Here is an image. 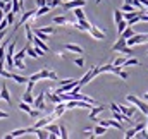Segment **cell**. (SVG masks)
I'll return each mask as SVG.
<instances>
[{
  "label": "cell",
  "instance_id": "obj_17",
  "mask_svg": "<svg viewBox=\"0 0 148 139\" xmlns=\"http://www.w3.org/2000/svg\"><path fill=\"white\" fill-rule=\"evenodd\" d=\"M122 46H126V40L119 36V40H117V41H115V45L112 46V52H119V50H121Z\"/></svg>",
  "mask_w": 148,
  "mask_h": 139
},
{
  "label": "cell",
  "instance_id": "obj_25",
  "mask_svg": "<svg viewBox=\"0 0 148 139\" xmlns=\"http://www.w3.org/2000/svg\"><path fill=\"white\" fill-rule=\"evenodd\" d=\"M105 132H107V127H103V125H100V124H98V125L95 127V131H93L95 136H103Z\"/></svg>",
  "mask_w": 148,
  "mask_h": 139
},
{
  "label": "cell",
  "instance_id": "obj_31",
  "mask_svg": "<svg viewBox=\"0 0 148 139\" xmlns=\"http://www.w3.org/2000/svg\"><path fill=\"white\" fill-rule=\"evenodd\" d=\"M119 21H122V12L119 9H114V22L117 24Z\"/></svg>",
  "mask_w": 148,
  "mask_h": 139
},
{
  "label": "cell",
  "instance_id": "obj_28",
  "mask_svg": "<svg viewBox=\"0 0 148 139\" xmlns=\"http://www.w3.org/2000/svg\"><path fill=\"white\" fill-rule=\"evenodd\" d=\"M74 10V17L79 21V19H84V12H83V9L81 7H76V9H73Z\"/></svg>",
  "mask_w": 148,
  "mask_h": 139
},
{
  "label": "cell",
  "instance_id": "obj_23",
  "mask_svg": "<svg viewBox=\"0 0 148 139\" xmlns=\"http://www.w3.org/2000/svg\"><path fill=\"white\" fill-rule=\"evenodd\" d=\"M12 79H14L17 84H28V77H24V76H17V74H12Z\"/></svg>",
  "mask_w": 148,
  "mask_h": 139
},
{
  "label": "cell",
  "instance_id": "obj_38",
  "mask_svg": "<svg viewBox=\"0 0 148 139\" xmlns=\"http://www.w3.org/2000/svg\"><path fill=\"white\" fill-rule=\"evenodd\" d=\"M124 134H126V136H124L126 139H131V138H134V136H136V129L133 127V129H129V131H126Z\"/></svg>",
  "mask_w": 148,
  "mask_h": 139
},
{
  "label": "cell",
  "instance_id": "obj_22",
  "mask_svg": "<svg viewBox=\"0 0 148 139\" xmlns=\"http://www.w3.org/2000/svg\"><path fill=\"white\" fill-rule=\"evenodd\" d=\"M50 10L48 5H43V7H38V10H35V17H40V16H45L47 12Z\"/></svg>",
  "mask_w": 148,
  "mask_h": 139
},
{
  "label": "cell",
  "instance_id": "obj_11",
  "mask_svg": "<svg viewBox=\"0 0 148 139\" xmlns=\"http://www.w3.org/2000/svg\"><path fill=\"white\" fill-rule=\"evenodd\" d=\"M67 52H74V53H83V48L79 46V45H74V43H66V46H64Z\"/></svg>",
  "mask_w": 148,
  "mask_h": 139
},
{
  "label": "cell",
  "instance_id": "obj_29",
  "mask_svg": "<svg viewBox=\"0 0 148 139\" xmlns=\"http://www.w3.org/2000/svg\"><path fill=\"white\" fill-rule=\"evenodd\" d=\"M140 62H138V59H126L124 60V64H122V67H129V65H138Z\"/></svg>",
  "mask_w": 148,
  "mask_h": 139
},
{
  "label": "cell",
  "instance_id": "obj_24",
  "mask_svg": "<svg viewBox=\"0 0 148 139\" xmlns=\"http://www.w3.org/2000/svg\"><path fill=\"white\" fill-rule=\"evenodd\" d=\"M126 28H127V21H126V19L119 21V22H117V35H121V33H122Z\"/></svg>",
  "mask_w": 148,
  "mask_h": 139
},
{
  "label": "cell",
  "instance_id": "obj_10",
  "mask_svg": "<svg viewBox=\"0 0 148 139\" xmlns=\"http://www.w3.org/2000/svg\"><path fill=\"white\" fill-rule=\"evenodd\" d=\"M0 96H2V100H5L7 103H10L12 100H10V93H9V88L5 86V82L2 84V91H0Z\"/></svg>",
  "mask_w": 148,
  "mask_h": 139
},
{
  "label": "cell",
  "instance_id": "obj_53",
  "mask_svg": "<svg viewBox=\"0 0 148 139\" xmlns=\"http://www.w3.org/2000/svg\"><path fill=\"white\" fill-rule=\"evenodd\" d=\"M7 2H3V0H0V9H3V5H5Z\"/></svg>",
  "mask_w": 148,
  "mask_h": 139
},
{
  "label": "cell",
  "instance_id": "obj_47",
  "mask_svg": "<svg viewBox=\"0 0 148 139\" xmlns=\"http://www.w3.org/2000/svg\"><path fill=\"white\" fill-rule=\"evenodd\" d=\"M7 26H9V22H7V19H2V21H0V29H5Z\"/></svg>",
  "mask_w": 148,
  "mask_h": 139
},
{
  "label": "cell",
  "instance_id": "obj_52",
  "mask_svg": "<svg viewBox=\"0 0 148 139\" xmlns=\"http://www.w3.org/2000/svg\"><path fill=\"white\" fill-rule=\"evenodd\" d=\"M140 2H141V5H143V7H147V9H148V0H140Z\"/></svg>",
  "mask_w": 148,
  "mask_h": 139
},
{
  "label": "cell",
  "instance_id": "obj_43",
  "mask_svg": "<svg viewBox=\"0 0 148 139\" xmlns=\"http://www.w3.org/2000/svg\"><path fill=\"white\" fill-rule=\"evenodd\" d=\"M28 115H29L31 119H36V117H40V110H38V108H35V110H31Z\"/></svg>",
  "mask_w": 148,
  "mask_h": 139
},
{
  "label": "cell",
  "instance_id": "obj_42",
  "mask_svg": "<svg viewBox=\"0 0 148 139\" xmlns=\"http://www.w3.org/2000/svg\"><path fill=\"white\" fill-rule=\"evenodd\" d=\"M43 33H47V35H52V33H55V28H52V26H48V28H40Z\"/></svg>",
  "mask_w": 148,
  "mask_h": 139
},
{
  "label": "cell",
  "instance_id": "obj_2",
  "mask_svg": "<svg viewBox=\"0 0 148 139\" xmlns=\"http://www.w3.org/2000/svg\"><path fill=\"white\" fill-rule=\"evenodd\" d=\"M126 100H127L131 105H136V106H138V108H140V110H141V112L148 117V105H147L145 100H140V98H136V96H133V95H127V96H126Z\"/></svg>",
  "mask_w": 148,
  "mask_h": 139
},
{
  "label": "cell",
  "instance_id": "obj_12",
  "mask_svg": "<svg viewBox=\"0 0 148 139\" xmlns=\"http://www.w3.org/2000/svg\"><path fill=\"white\" fill-rule=\"evenodd\" d=\"M103 110H107V106H105V105H98L97 108H91V112H90V115H88V117H90V120H91L93 117H97V115H98L100 112H103Z\"/></svg>",
  "mask_w": 148,
  "mask_h": 139
},
{
  "label": "cell",
  "instance_id": "obj_50",
  "mask_svg": "<svg viewBox=\"0 0 148 139\" xmlns=\"http://www.w3.org/2000/svg\"><path fill=\"white\" fill-rule=\"evenodd\" d=\"M5 36H7V31H5V29H0V41H2Z\"/></svg>",
  "mask_w": 148,
  "mask_h": 139
},
{
  "label": "cell",
  "instance_id": "obj_30",
  "mask_svg": "<svg viewBox=\"0 0 148 139\" xmlns=\"http://www.w3.org/2000/svg\"><path fill=\"white\" fill-rule=\"evenodd\" d=\"M17 108H19V110H23V112H26V113H29V112H31V105L24 103V102H21V103L17 105Z\"/></svg>",
  "mask_w": 148,
  "mask_h": 139
},
{
  "label": "cell",
  "instance_id": "obj_27",
  "mask_svg": "<svg viewBox=\"0 0 148 139\" xmlns=\"http://www.w3.org/2000/svg\"><path fill=\"white\" fill-rule=\"evenodd\" d=\"M5 19H7V22H9V26H12L14 22H16V14L10 10V12H7L5 14Z\"/></svg>",
  "mask_w": 148,
  "mask_h": 139
},
{
  "label": "cell",
  "instance_id": "obj_44",
  "mask_svg": "<svg viewBox=\"0 0 148 139\" xmlns=\"http://www.w3.org/2000/svg\"><path fill=\"white\" fill-rule=\"evenodd\" d=\"M74 64H76L77 67H83V65H84V60H83L81 57H77V59H74Z\"/></svg>",
  "mask_w": 148,
  "mask_h": 139
},
{
  "label": "cell",
  "instance_id": "obj_26",
  "mask_svg": "<svg viewBox=\"0 0 148 139\" xmlns=\"http://www.w3.org/2000/svg\"><path fill=\"white\" fill-rule=\"evenodd\" d=\"M23 102H24V103H29V105H33V102H35V98H33V95H31L29 91H26V93L23 95Z\"/></svg>",
  "mask_w": 148,
  "mask_h": 139
},
{
  "label": "cell",
  "instance_id": "obj_39",
  "mask_svg": "<svg viewBox=\"0 0 148 139\" xmlns=\"http://www.w3.org/2000/svg\"><path fill=\"white\" fill-rule=\"evenodd\" d=\"M124 60H126V55H124V57H119V59H115L112 65H115V67H121V65L124 64Z\"/></svg>",
  "mask_w": 148,
  "mask_h": 139
},
{
  "label": "cell",
  "instance_id": "obj_5",
  "mask_svg": "<svg viewBox=\"0 0 148 139\" xmlns=\"http://www.w3.org/2000/svg\"><path fill=\"white\" fill-rule=\"evenodd\" d=\"M55 119H57L55 115H48V117H43V119H40V120H38V122L35 124V125H33V127H35V129H40V127H45L47 124H50V122H53Z\"/></svg>",
  "mask_w": 148,
  "mask_h": 139
},
{
  "label": "cell",
  "instance_id": "obj_51",
  "mask_svg": "<svg viewBox=\"0 0 148 139\" xmlns=\"http://www.w3.org/2000/svg\"><path fill=\"white\" fill-rule=\"evenodd\" d=\"M0 119H9V113H7V112H2V110H0Z\"/></svg>",
  "mask_w": 148,
  "mask_h": 139
},
{
  "label": "cell",
  "instance_id": "obj_46",
  "mask_svg": "<svg viewBox=\"0 0 148 139\" xmlns=\"http://www.w3.org/2000/svg\"><path fill=\"white\" fill-rule=\"evenodd\" d=\"M48 79H52V81H57V74H55L53 70H50V72H48Z\"/></svg>",
  "mask_w": 148,
  "mask_h": 139
},
{
  "label": "cell",
  "instance_id": "obj_57",
  "mask_svg": "<svg viewBox=\"0 0 148 139\" xmlns=\"http://www.w3.org/2000/svg\"><path fill=\"white\" fill-rule=\"evenodd\" d=\"M0 100H2V96H0Z\"/></svg>",
  "mask_w": 148,
  "mask_h": 139
},
{
  "label": "cell",
  "instance_id": "obj_45",
  "mask_svg": "<svg viewBox=\"0 0 148 139\" xmlns=\"http://www.w3.org/2000/svg\"><path fill=\"white\" fill-rule=\"evenodd\" d=\"M145 127H147V122H140L134 129H136V132H138V131H141V129H145Z\"/></svg>",
  "mask_w": 148,
  "mask_h": 139
},
{
  "label": "cell",
  "instance_id": "obj_40",
  "mask_svg": "<svg viewBox=\"0 0 148 139\" xmlns=\"http://www.w3.org/2000/svg\"><path fill=\"white\" fill-rule=\"evenodd\" d=\"M26 57V46L21 50V52H17V53H14V59H24Z\"/></svg>",
  "mask_w": 148,
  "mask_h": 139
},
{
  "label": "cell",
  "instance_id": "obj_55",
  "mask_svg": "<svg viewBox=\"0 0 148 139\" xmlns=\"http://www.w3.org/2000/svg\"><path fill=\"white\" fill-rule=\"evenodd\" d=\"M145 102H148V93L145 95Z\"/></svg>",
  "mask_w": 148,
  "mask_h": 139
},
{
  "label": "cell",
  "instance_id": "obj_20",
  "mask_svg": "<svg viewBox=\"0 0 148 139\" xmlns=\"http://www.w3.org/2000/svg\"><path fill=\"white\" fill-rule=\"evenodd\" d=\"M134 35V31H133V26H127V28H126V29H124V31H122V33H121V38H124V40H127V38H131V36Z\"/></svg>",
  "mask_w": 148,
  "mask_h": 139
},
{
  "label": "cell",
  "instance_id": "obj_41",
  "mask_svg": "<svg viewBox=\"0 0 148 139\" xmlns=\"http://www.w3.org/2000/svg\"><path fill=\"white\" fill-rule=\"evenodd\" d=\"M112 69H114V65H103V67H98L100 74H102V72H112Z\"/></svg>",
  "mask_w": 148,
  "mask_h": 139
},
{
  "label": "cell",
  "instance_id": "obj_48",
  "mask_svg": "<svg viewBox=\"0 0 148 139\" xmlns=\"http://www.w3.org/2000/svg\"><path fill=\"white\" fill-rule=\"evenodd\" d=\"M110 110L112 112H119V105L117 103H110Z\"/></svg>",
  "mask_w": 148,
  "mask_h": 139
},
{
  "label": "cell",
  "instance_id": "obj_7",
  "mask_svg": "<svg viewBox=\"0 0 148 139\" xmlns=\"http://www.w3.org/2000/svg\"><path fill=\"white\" fill-rule=\"evenodd\" d=\"M88 33L93 36V40H103V38H105V33H103V31H100L97 26H90Z\"/></svg>",
  "mask_w": 148,
  "mask_h": 139
},
{
  "label": "cell",
  "instance_id": "obj_54",
  "mask_svg": "<svg viewBox=\"0 0 148 139\" xmlns=\"http://www.w3.org/2000/svg\"><path fill=\"white\" fill-rule=\"evenodd\" d=\"M124 3H133V0H124Z\"/></svg>",
  "mask_w": 148,
  "mask_h": 139
},
{
  "label": "cell",
  "instance_id": "obj_4",
  "mask_svg": "<svg viewBox=\"0 0 148 139\" xmlns=\"http://www.w3.org/2000/svg\"><path fill=\"white\" fill-rule=\"evenodd\" d=\"M86 2L88 0H69L64 3V10H73L76 7H83V5H86Z\"/></svg>",
  "mask_w": 148,
  "mask_h": 139
},
{
  "label": "cell",
  "instance_id": "obj_49",
  "mask_svg": "<svg viewBox=\"0 0 148 139\" xmlns=\"http://www.w3.org/2000/svg\"><path fill=\"white\" fill-rule=\"evenodd\" d=\"M35 2H36L38 7H43V5H47V0H35Z\"/></svg>",
  "mask_w": 148,
  "mask_h": 139
},
{
  "label": "cell",
  "instance_id": "obj_19",
  "mask_svg": "<svg viewBox=\"0 0 148 139\" xmlns=\"http://www.w3.org/2000/svg\"><path fill=\"white\" fill-rule=\"evenodd\" d=\"M53 24H71V21L66 16H57V17H53Z\"/></svg>",
  "mask_w": 148,
  "mask_h": 139
},
{
  "label": "cell",
  "instance_id": "obj_36",
  "mask_svg": "<svg viewBox=\"0 0 148 139\" xmlns=\"http://www.w3.org/2000/svg\"><path fill=\"white\" fill-rule=\"evenodd\" d=\"M121 10H122V12H133V10H136V9L133 7V3H124V5L121 7Z\"/></svg>",
  "mask_w": 148,
  "mask_h": 139
},
{
  "label": "cell",
  "instance_id": "obj_16",
  "mask_svg": "<svg viewBox=\"0 0 148 139\" xmlns=\"http://www.w3.org/2000/svg\"><path fill=\"white\" fill-rule=\"evenodd\" d=\"M45 129L50 132V134H55V136H60V129H59V125H53V124H47L45 125Z\"/></svg>",
  "mask_w": 148,
  "mask_h": 139
},
{
  "label": "cell",
  "instance_id": "obj_15",
  "mask_svg": "<svg viewBox=\"0 0 148 139\" xmlns=\"http://www.w3.org/2000/svg\"><path fill=\"white\" fill-rule=\"evenodd\" d=\"M64 112H66V103H64V102H60V103H57V106H55V112H53V115L59 119V117H60Z\"/></svg>",
  "mask_w": 148,
  "mask_h": 139
},
{
  "label": "cell",
  "instance_id": "obj_3",
  "mask_svg": "<svg viewBox=\"0 0 148 139\" xmlns=\"http://www.w3.org/2000/svg\"><path fill=\"white\" fill-rule=\"evenodd\" d=\"M98 74H100V70H98V67H95V69L88 70V72H86V74H84V76H83V77H81L79 81H77V86H79V88L86 86V84H88V82H90V81H91L93 77H97Z\"/></svg>",
  "mask_w": 148,
  "mask_h": 139
},
{
  "label": "cell",
  "instance_id": "obj_32",
  "mask_svg": "<svg viewBox=\"0 0 148 139\" xmlns=\"http://www.w3.org/2000/svg\"><path fill=\"white\" fill-rule=\"evenodd\" d=\"M10 2H12V12H14V14H19V12H21L19 0H10Z\"/></svg>",
  "mask_w": 148,
  "mask_h": 139
},
{
  "label": "cell",
  "instance_id": "obj_37",
  "mask_svg": "<svg viewBox=\"0 0 148 139\" xmlns=\"http://www.w3.org/2000/svg\"><path fill=\"white\" fill-rule=\"evenodd\" d=\"M14 67H17V69H26L23 59H14Z\"/></svg>",
  "mask_w": 148,
  "mask_h": 139
},
{
  "label": "cell",
  "instance_id": "obj_8",
  "mask_svg": "<svg viewBox=\"0 0 148 139\" xmlns=\"http://www.w3.org/2000/svg\"><path fill=\"white\" fill-rule=\"evenodd\" d=\"M33 105H35V108H38L40 112L47 108V106H45V91H43L41 95H38V98H35V102H33Z\"/></svg>",
  "mask_w": 148,
  "mask_h": 139
},
{
  "label": "cell",
  "instance_id": "obj_34",
  "mask_svg": "<svg viewBox=\"0 0 148 139\" xmlns=\"http://www.w3.org/2000/svg\"><path fill=\"white\" fill-rule=\"evenodd\" d=\"M0 77H3V79H12V72L7 69H0Z\"/></svg>",
  "mask_w": 148,
  "mask_h": 139
},
{
  "label": "cell",
  "instance_id": "obj_35",
  "mask_svg": "<svg viewBox=\"0 0 148 139\" xmlns=\"http://www.w3.org/2000/svg\"><path fill=\"white\" fill-rule=\"evenodd\" d=\"M119 52H121V53H122V55H126V57H129V55H131V53H134V52H133V50H131V46H127V45H126V46H122V48H121V50H119Z\"/></svg>",
  "mask_w": 148,
  "mask_h": 139
},
{
  "label": "cell",
  "instance_id": "obj_9",
  "mask_svg": "<svg viewBox=\"0 0 148 139\" xmlns=\"http://www.w3.org/2000/svg\"><path fill=\"white\" fill-rule=\"evenodd\" d=\"M48 72H50L48 69H43V70H40V72H36V74H33V76L28 77V79H29V81H35V82L40 81V79H48Z\"/></svg>",
  "mask_w": 148,
  "mask_h": 139
},
{
  "label": "cell",
  "instance_id": "obj_18",
  "mask_svg": "<svg viewBox=\"0 0 148 139\" xmlns=\"http://www.w3.org/2000/svg\"><path fill=\"white\" fill-rule=\"evenodd\" d=\"M26 53L31 57V59H38V53H36V50H35V46L31 45V43H28L26 45Z\"/></svg>",
  "mask_w": 148,
  "mask_h": 139
},
{
  "label": "cell",
  "instance_id": "obj_1",
  "mask_svg": "<svg viewBox=\"0 0 148 139\" xmlns=\"http://www.w3.org/2000/svg\"><path fill=\"white\" fill-rule=\"evenodd\" d=\"M148 41V33H134L131 38L126 40L127 46H134V45H143Z\"/></svg>",
  "mask_w": 148,
  "mask_h": 139
},
{
  "label": "cell",
  "instance_id": "obj_6",
  "mask_svg": "<svg viewBox=\"0 0 148 139\" xmlns=\"http://www.w3.org/2000/svg\"><path fill=\"white\" fill-rule=\"evenodd\" d=\"M119 112H121V113H126L127 117H133V115L138 112V106H136V105H133V106H124V105H121V106H119Z\"/></svg>",
  "mask_w": 148,
  "mask_h": 139
},
{
  "label": "cell",
  "instance_id": "obj_58",
  "mask_svg": "<svg viewBox=\"0 0 148 139\" xmlns=\"http://www.w3.org/2000/svg\"><path fill=\"white\" fill-rule=\"evenodd\" d=\"M147 55H148V52H147Z\"/></svg>",
  "mask_w": 148,
  "mask_h": 139
},
{
  "label": "cell",
  "instance_id": "obj_33",
  "mask_svg": "<svg viewBox=\"0 0 148 139\" xmlns=\"http://www.w3.org/2000/svg\"><path fill=\"white\" fill-rule=\"evenodd\" d=\"M59 129H60V136H59V138H62V139H67V138H69V132H67L66 125H62V124H60V125H59Z\"/></svg>",
  "mask_w": 148,
  "mask_h": 139
},
{
  "label": "cell",
  "instance_id": "obj_14",
  "mask_svg": "<svg viewBox=\"0 0 148 139\" xmlns=\"http://www.w3.org/2000/svg\"><path fill=\"white\" fill-rule=\"evenodd\" d=\"M112 72H114L115 76H119L121 79H124V81H126V79L129 77V76H127V72H126V70H122V67H115V65H114V69H112Z\"/></svg>",
  "mask_w": 148,
  "mask_h": 139
},
{
  "label": "cell",
  "instance_id": "obj_21",
  "mask_svg": "<svg viewBox=\"0 0 148 139\" xmlns=\"http://www.w3.org/2000/svg\"><path fill=\"white\" fill-rule=\"evenodd\" d=\"M24 28H26V40H28V43H33L35 33H33V29H31V24H28V26H24Z\"/></svg>",
  "mask_w": 148,
  "mask_h": 139
},
{
  "label": "cell",
  "instance_id": "obj_13",
  "mask_svg": "<svg viewBox=\"0 0 148 139\" xmlns=\"http://www.w3.org/2000/svg\"><path fill=\"white\" fill-rule=\"evenodd\" d=\"M33 45H35V46H38V48H41V50H45V52H48V46H47V43H45L43 40H40L38 36H35V38H33Z\"/></svg>",
  "mask_w": 148,
  "mask_h": 139
},
{
  "label": "cell",
  "instance_id": "obj_56",
  "mask_svg": "<svg viewBox=\"0 0 148 139\" xmlns=\"http://www.w3.org/2000/svg\"><path fill=\"white\" fill-rule=\"evenodd\" d=\"M100 2H102V0H97V3H100Z\"/></svg>",
  "mask_w": 148,
  "mask_h": 139
}]
</instances>
